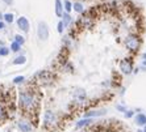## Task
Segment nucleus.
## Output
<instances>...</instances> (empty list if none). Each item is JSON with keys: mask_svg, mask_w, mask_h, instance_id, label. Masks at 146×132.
I'll return each mask as SVG.
<instances>
[{"mask_svg": "<svg viewBox=\"0 0 146 132\" xmlns=\"http://www.w3.org/2000/svg\"><path fill=\"white\" fill-rule=\"evenodd\" d=\"M19 106L23 111L29 115L37 114L40 107V97L36 94V91H32L29 89L23 90L19 95Z\"/></svg>", "mask_w": 146, "mask_h": 132, "instance_id": "obj_1", "label": "nucleus"}, {"mask_svg": "<svg viewBox=\"0 0 146 132\" xmlns=\"http://www.w3.org/2000/svg\"><path fill=\"white\" fill-rule=\"evenodd\" d=\"M58 122V118H57V114H55L53 110H46L44 112V125L48 127V128H51L54 127Z\"/></svg>", "mask_w": 146, "mask_h": 132, "instance_id": "obj_2", "label": "nucleus"}, {"mask_svg": "<svg viewBox=\"0 0 146 132\" xmlns=\"http://www.w3.org/2000/svg\"><path fill=\"white\" fill-rule=\"evenodd\" d=\"M125 46H126V48H129L130 51H137L139 48V46H141V39H139V37L134 35V34L128 35V37L125 38Z\"/></svg>", "mask_w": 146, "mask_h": 132, "instance_id": "obj_3", "label": "nucleus"}, {"mask_svg": "<svg viewBox=\"0 0 146 132\" xmlns=\"http://www.w3.org/2000/svg\"><path fill=\"white\" fill-rule=\"evenodd\" d=\"M36 80L40 81L42 85H49L53 82L54 76H53V73L49 71H40L37 74H36Z\"/></svg>", "mask_w": 146, "mask_h": 132, "instance_id": "obj_4", "label": "nucleus"}, {"mask_svg": "<svg viewBox=\"0 0 146 132\" xmlns=\"http://www.w3.org/2000/svg\"><path fill=\"white\" fill-rule=\"evenodd\" d=\"M17 128L20 129L21 132H32L33 131V125H32V122L28 120V119H20L17 122Z\"/></svg>", "mask_w": 146, "mask_h": 132, "instance_id": "obj_5", "label": "nucleus"}, {"mask_svg": "<svg viewBox=\"0 0 146 132\" xmlns=\"http://www.w3.org/2000/svg\"><path fill=\"white\" fill-rule=\"evenodd\" d=\"M37 34H38V38L42 39V41H46L49 38V29H48V25L45 24V22H40L38 24Z\"/></svg>", "mask_w": 146, "mask_h": 132, "instance_id": "obj_6", "label": "nucleus"}, {"mask_svg": "<svg viewBox=\"0 0 146 132\" xmlns=\"http://www.w3.org/2000/svg\"><path fill=\"white\" fill-rule=\"evenodd\" d=\"M72 97H74L75 102H78V103H82V102H84L86 98H87V93H86L84 89L76 88L74 91H72Z\"/></svg>", "mask_w": 146, "mask_h": 132, "instance_id": "obj_7", "label": "nucleus"}, {"mask_svg": "<svg viewBox=\"0 0 146 132\" xmlns=\"http://www.w3.org/2000/svg\"><path fill=\"white\" fill-rule=\"evenodd\" d=\"M120 69H121L122 73H125V74L132 73L133 63L129 60V59H124V60H121V63H120Z\"/></svg>", "mask_w": 146, "mask_h": 132, "instance_id": "obj_8", "label": "nucleus"}, {"mask_svg": "<svg viewBox=\"0 0 146 132\" xmlns=\"http://www.w3.org/2000/svg\"><path fill=\"white\" fill-rule=\"evenodd\" d=\"M8 119H9V111H8L5 103L3 101H0V124L7 122Z\"/></svg>", "mask_w": 146, "mask_h": 132, "instance_id": "obj_9", "label": "nucleus"}, {"mask_svg": "<svg viewBox=\"0 0 146 132\" xmlns=\"http://www.w3.org/2000/svg\"><path fill=\"white\" fill-rule=\"evenodd\" d=\"M92 123H94V120H92L91 118H83V119H80V120L76 122V128L78 129L86 128V127H90Z\"/></svg>", "mask_w": 146, "mask_h": 132, "instance_id": "obj_10", "label": "nucleus"}, {"mask_svg": "<svg viewBox=\"0 0 146 132\" xmlns=\"http://www.w3.org/2000/svg\"><path fill=\"white\" fill-rule=\"evenodd\" d=\"M134 122H136V124L139 125V127H145L146 125V114H143V112L137 114L136 118H134Z\"/></svg>", "mask_w": 146, "mask_h": 132, "instance_id": "obj_11", "label": "nucleus"}, {"mask_svg": "<svg viewBox=\"0 0 146 132\" xmlns=\"http://www.w3.org/2000/svg\"><path fill=\"white\" fill-rule=\"evenodd\" d=\"M17 25H19V27H20L23 31L29 30V22H28V20L25 18V17H20L19 21H17Z\"/></svg>", "mask_w": 146, "mask_h": 132, "instance_id": "obj_12", "label": "nucleus"}, {"mask_svg": "<svg viewBox=\"0 0 146 132\" xmlns=\"http://www.w3.org/2000/svg\"><path fill=\"white\" fill-rule=\"evenodd\" d=\"M106 114V110H92V111H87L84 114V118H94V116H102Z\"/></svg>", "mask_w": 146, "mask_h": 132, "instance_id": "obj_13", "label": "nucleus"}, {"mask_svg": "<svg viewBox=\"0 0 146 132\" xmlns=\"http://www.w3.org/2000/svg\"><path fill=\"white\" fill-rule=\"evenodd\" d=\"M55 13L57 16H63V12H62V4H61V0H55Z\"/></svg>", "mask_w": 146, "mask_h": 132, "instance_id": "obj_14", "label": "nucleus"}, {"mask_svg": "<svg viewBox=\"0 0 146 132\" xmlns=\"http://www.w3.org/2000/svg\"><path fill=\"white\" fill-rule=\"evenodd\" d=\"M70 22H71V17L68 16L67 13H65L63 14V26H65V25H68Z\"/></svg>", "mask_w": 146, "mask_h": 132, "instance_id": "obj_15", "label": "nucleus"}, {"mask_svg": "<svg viewBox=\"0 0 146 132\" xmlns=\"http://www.w3.org/2000/svg\"><path fill=\"white\" fill-rule=\"evenodd\" d=\"M74 9L78 12V13H80V12H83V5H82L80 3H74Z\"/></svg>", "mask_w": 146, "mask_h": 132, "instance_id": "obj_16", "label": "nucleus"}, {"mask_svg": "<svg viewBox=\"0 0 146 132\" xmlns=\"http://www.w3.org/2000/svg\"><path fill=\"white\" fill-rule=\"evenodd\" d=\"M15 64H24L25 63V56H19V58H16V60L13 61Z\"/></svg>", "mask_w": 146, "mask_h": 132, "instance_id": "obj_17", "label": "nucleus"}, {"mask_svg": "<svg viewBox=\"0 0 146 132\" xmlns=\"http://www.w3.org/2000/svg\"><path fill=\"white\" fill-rule=\"evenodd\" d=\"M124 115H125L126 119H130L132 116H134V111H133V110H126V111L124 112Z\"/></svg>", "mask_w": 146, "mask_h": 132, "instance_id": "obj_18", "label": "nucleus"}, {"mask_svg": "<svg viewBox=\"0 0 146 132\" xmlns=\"http://www.w3.org/2000/svg\"><path fill=\"white\" fill-rule=\"evenodd\" d=\"M11 50L15 51V52H16V51H19V50H20V44L17 43V42H13V43L11 44Z\"/></svg>", "mask_w": 146, "mask_h": 132, "instance_id": "obj_19", "label": "nucleus"}, {"mask_svg": "<svg viewBox=\"0 0 146 132\" xmlns=\"http://www.w3.org/2000/svg\"><path fill=\"white\" fill-rule=\"evenodd\" d=\"M24 80H25L24 76H17V77L13 78V82H15V84H21V82L24 81Z\"/></svg>", "mask_w": 146, "mask_h": 132, "instance_id": "obj_20", "label": "nucleus"}, {"mask_svg": "<svg viewBox=\"0 0 146 132\" xmlns=\"http://www.w3.org/2000/svg\"><path fill=\"white\" fill-rule=\"evenodd\" d=\"M15 39H16V42L20 44V46L24 43V37H21V35H16V37H15Z\"/></svg>", "mask_w": 146, "mask_h": 132, "instance_id": "obj_21", "label": "nucleus"}, {"mask_svg": "<svg viewBox=\"0 0 146 132\" xmlns=\"http://www.w3.org/2000/svg\"><path fill=\"white\" fill-rule=\"evenodd\" d=\"M65 7H66V10H67V12H70V10L72 9V5H71V3H70L68 0H66L65 1Z\"/></svg>", "mask_w": 146, "mask_h": 132, "instance_id": "obj_22", "label": "nucleus"}, {"mask_svg": "<svg viewBox=\"0 0 146 132\" xmlns=\"http://www.w3.org/2000/svg\"><path fill=\"white\" fill-rule=\"evenodd\" d=\"M4 18H5V21H7V22H12V21H13V16H12V14H5V16H4Z\"/></svg>", "mask_w": 146, "mask_h": 132, "instance_id": "obj_23", "label": "nucleus"}, {"mask_svg": "<svg viewBox=\"0 0 146 132\" xmlns=\"http://www.w3.org/2000/svg\"><path fill=\"white\" fill-rule=\"evenodd\" d=\"M116 108H117L119 111H121V112H125L126 111V107H125V106H122V105H117V106H116Z\"/></svg>", "mask_w": 146, "mask_h": 132, "instance_id": "obj_24", "label": "nucleus"}, {"mask_svg": "<svg viewBox=\"0 0 146 132\" xmlns=\"http://www.w3.org/2000/svg\"><path fill=\"white\" fill-rule=\"evenodd\" d=\"M7 54H8V48H5V47L0 48V55H7Z\"/></svg>", "mask_w": 146, "mask_h": 132, "instance_id": "obj_25", "label": "nucleus"}, {"mask_svg": "<svg viewBox=\"0 0 146 132\" xmlns=\"http://www.w3.org/2000/svg\"><path fill=\"white\" fill-rule=\"evenodd\" d=\"M58 31H59V33L63 31V22H59V24H58Z\"/></svg>", "mask_w": 146, "mask_h": 132, "instance_id": "obj_26", "label": "nucleus"}, {"mask_svg": "<svg viewBox=\"0 0 146 132\" xmlns=\"http://www.w3.org/2000/svg\"><path fill=\"white\" fill-rule=\"evenodd\" d=\"M3 1L5 4H12V3H13V0H3Z\"/></svg>", "mask_w": 146, "mask_h": 132, "instance_id": "obj_27", "label": "nucleus"}, {"mask_svg": "<svg viewBox=\"0 0 146 132\" xmlns=\"http://www.w3.org/2000/svg\"><path fill=\"white\" fill-rule=\"evenodd\" d=\"M3 27H4V24L3 22H0V29H3Z\"/></svg>", "mask_w": 146, "mask_h": 132, "instance_id": "obj_28", "label": "nucleus"}, {"mask_svg": "<svg viewBox=\"0 0 146 132\" xmlns=\"http://www.w3.org/2000/svg\"><path fill=\"white\" fill-rule=\"evenodd\" d=\"M142 58H143V59H145V60H146V54H143V55H142Z\"/></svg>", "mask_w": 146, "mask_h": 132, "instance_id": "obj_29", "label": "nucleus"}, {"mask_svg": "<svg viewBox=\"0 0 146 132\" xmlns=\"http://www.w3.org/2000/svg\"><path fill=\"white\" fill-rule=\"evenodd\" d=\"M137 132H143V129H138V131H137Z\"/></svg>", "mask_w": 146, "mask_h": 132, "instance_id": "obj_30", "label": "nucleus"}, {"mask_svg": "<svg viewBox=\"0 0 146 132\" xmlns=\"http://www.w3.org/2000/svg\"><path fill=\"white\" fill-rule=\"evenodd\" d=\"M143 132H146V125H145V128H143Z\"/></svg>", "mask_w": 146, "mask_h": 132, "instance_id": "obj_31", "label": "nucleus"}, {"mask_svg": "<svg viewBox=\"0 0 146 132\" xmlns=\"http://www.w3.org/2000/svg\"><path fill=\"white\" fill-rule=\"evenodd\" d=\"M8 132H12V131H8Z\"/></svg>", "mask_w": 146, "mask_h": 132, "instance_id": "obj_32", "label": "nucleus"}]
</instances>
